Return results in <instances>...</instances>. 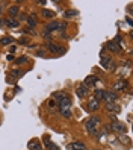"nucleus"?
<instances>
[{
    "label": "nucleus",
    "instance_id": "bb28decb",
    "mask_svg": "<svg viewBox=\"0 0 133 150\" xmlns=\"http://www.w3.org/2000/svg\"><path fill=\"white\" fill-rule=\"evenodd\" d=\"M55 105H56L55 100H49V108H55Z\"/></svg>",
    "mask_w": 133,
    "mask_h": 150
},
{
    "label": "nucleus",
    "instance_id": "4be33fe9",
    "mask_svg": "<svg viewBox=\"0 0 133 150\" xmlns=\"http://www.w3.org/2000/svg\"><path fill=\"white\" fill-rule=\"evenodd\" d=\"M46 146H47V149H49V150H59V149H58V146L53 144L49 138H46Z\"/></svg>",
    "mask_w": 133,
    "mask_h": 150
},
{
    "label": "nucleus",
    "instance_id": "f03ea898",
    "mask_svg": "<svg viewBox=\"0 0 133 150\" xmlns=\"http://www.w3.org/2000/svg\"><path fill=\"white\" fill-rule=\"evenodd\" d=\"M70 108H71V97L70 96H67L65 99L59 100V109L61 111H68Z\"/></svg>",
    "mask_w": 133,
    "mask_h": 150
},
{
    "label": "nucleus",
    "instance_id": "6e6552de",
    "mask_svg": "<svg viewBox=\"0 0 133 150\" xmlns=\"http://www.w3.org/2000/svg\"><path fill=\"white\" fill-rule=\"evenodd\" d=\"M97 81H99V77L94 76V74H91V76H88V77L85 79L83 85H85V86H91V85H95V83H97Z\"/></svg>",
    "mask_w": 133,
    "mask_h": 150
},
{
    "label": "nucleus",
    "instance_id": "6ab92c4d",
    "mask_svg": "<svg viewBox=\"0 0 133 150\" xmlns=\"http://www.w3.org/2000/svg\"><path fill=\"white\" fill-rule=\"evenodd\" d=\"M55 12L53 11H49V9H44L42 11V17H46V18H55Z\"/></svg>",
    "mask_w": 133,
    "mask_h": 150
},
{
    "label": "nucleus",
    "instance_id": "423d86ee",
    "mask_svg": "<svg viewBox=\"0 0 133 150\" xmlns=\"http://www.w3.org/2000/svg\"><path fill=\"white\" fill-rule=\"evenodd\" d=\"M47 47H49V50H51V52H53V53H58V55L65 53V49H64V47H61V46H56V44L49 42V44H47Z\"/></svg>",
    "mask_w": 133,
    "mask_h": 150
},
{
    "label": "nucleus",
    "instance_id": "2eb2a0df",
    "mask_svg": "<svg viewBox=\"0 0 133 150\" xmlns=\"http://www.w3.org/2000/svg\"><path fill=\"white\" fill-rule=\"evenodd\" d=\"M18 11H20V8L17 6V5L11 6V8H9V18H12V17H14V18H15V15L18 14Z\"/></svg>",
    "mask_w": 133,
    "mask_h": 150
},
{
    "label": "nucleus",
    "instance_id": "dca6fc26",
    "mask_svg": "<svg viewBox=\"0 0 133 150\" xmlns=\"http://www.w3.org/2000/svg\"><path fill=\"white\" fill-rule=\"evenodd\" d=\"M106 108H108V111H110V112H120V106H117L115 103H108Z\"/></svg>",
    "mask_w": 133,
    "mask_h": 150
},
{
    "label": "nucleus",
    "instance_id": "20e7f679",
    "mask_svg": "<svg viewBox=\"0 0 133 150\" xmlns=\"http://www.w3.org/2000/svg\"><path fill=\"white\" fill-rule=\"evenodd\" d=\"M117 99H118V96L113 91H104V94H103V100H106L108 103H113Z\"/></svg>",
    "mask_w": 133,
    "mask_h": 150
},
{
    "label": "nucleus",
    "instance_id": "a211bd4d",
    "mask_svg": "<svg viewBox=\"0 0 133 150\" xmlns=\"http://www.w3.org/2000/svg\"><path fill=\"white\" fill-rule=\"evenodd\" d=\"M103 94H104V90H97V91H95V99H94V100H97V102L100 103V102L103 100Z\"/></svg>",
    "mask_w": 133,
    "mask_h": 150
},
{
    "label": "nucleus",
    "instance_id": "0eeeda50",
    "mask_svg": "<svg viewBox=\"0 0 133 150\" xmlns=\"http://www.w3.org/2000/svg\"><path fill=\"white\" fill-rule=\"evenodd\" d=\"M127 88V81L126 79H120V81L113 85V91H124Z\"/></svg>",
    "mask_w": 133,
    "mask_h": 150
},
{
    "label": "nucleus",
    "instance_id": "412c9836",
    "mask_svg": "<svg viewBox=\"0 0 133 150\" xmlns=\"http://www.w3.org/2000/svg\"><path fill=\"white\" fill-rule=\"evenodd\" d=\"M79 12L77 11H74V9H70V11H65L64 12V17H65V18H70V17H76Z\"/></svg>",
    "mask_w": 133,
    "mask_h": 150
},
{
    "label": "nucleus",
    "instance_id": "b1692460",
    "mask_svg": "<svg viewBox=\"0 0 133 150\" xmlns=\"http://www.w3.org/2000/svg\"><path fill=\"white\" fill-rule=\"evenodd\" d=\"M67 96H68L67 93H55V97H56V99H59V100L61 99H65Z\"/></svg>",
    "mask_w": 133,
    "mask_h": 150
},
{
    "label": "nucleus",
    "instance_id": "f3484780",
    "mask_svg": "<svg viewBox=\"0 0 133 150\" xmlns=\"http://www.w3.org/2000/svg\"><path fill=\"white\" fill-rule=\"evenodd\" d=\"M11 42H14V38H11V37H3L2 40H0V44H2V46H9Z\"/></svg>",
    "mask_w": 133,
    "mask_h": 150
},
{
    "label": "nucleus",
    "instance_id": "9d476101",
    "mask_svg": "<svg viewBox=\"0 0 133 150\" xmlns=\"http://www.w3.org/2000/svg\"><path fill=\"white\" fill-rule=\"evenodd\" d=\"M77 96L80 97V99H83V97H86V96H88V86H85V85L82 83L80 86L77 88Z\"/></svg>",
    "mask_w": 133,
    "mask_h": 150
},
{
    "label": "nucleus",
    "instance_id": "f257e3e1",
    "mask_svg": "<svg viewBox=\"0 0 133 150\" xmlns=\"http://www.w3.org/2000/svg\"><path fill=\"white\" fill-rule=\"evenodd\" d=\"M99 125H100V120L97 118V117H91L89 120H86L85 127H86V130L89 132V134H95V130H97V127H99Z\"/></svg>",
    "mask_w": 133,
    "mask_h": 150
},
{
    "label": "nucleus",
    "instance_id": "cd10ccee",
    "mask_svg": "<svg viewBox=\"0 0 133 150\" xmlns=\"http://www.w3.org/2000/svg\"><path fill=\"white\" fill-rule=\"evenodd\" d=\"M26 59H27V58H26V56H24V58H20V59H17V64H21V62H24Z\"/></svg>",
    "mask_w": 133,
    "mask_h": 150
},
{
    "label": "nucleus",
    "instance_id": "7c9ffc66",
    "mask_svg": "<svg viewBox=\"0 0 133 150\" xmlns=\"http://www.w3.org/2000/svg\"><path fill=\"white\" fill-rule=\"evenodd\" d=\"M3 24H5V23H3V21H0V28H2V26H3Z\"/></svg>",
    "mask_w": 133,
    "mask_h": 150
},
{
    "label": "nucleus",
    "instance_id": "c756f323",
    "mask_svg": "<svg viewBox=\"0 0 133 150\" xmlns=\"http://www.w3.org/2000/svg\"><path fill=\"white\" fill-rule=\"evenodd\" d=\"M2 14H3V6L0 5V15H2Z\"/></svg>",
    "mask_w": 133,
    "mask_h": 150
},
{
    "label": "nucleus",
    "instance_id": "ddd939ff",
    "mask_svg": "<svg viewBox=\"0 0 133 150\" xmlns=\"http://www.w3.org/2000/svg\"><path fill=\"white\" fill-rule=\"evenodd\" d=\"M85 144L83 143H73L68 146V150H85Z\"/></svg>",
    "mask_w": 133,
    "mask_h": 150
},
{
    "label": "nucleus",
    "instance_id": "c85d7f7f",
    "mask_svg": "<svg viewBox=\"0 0 133 150\" xmlns=\"http://www.w3.org/2000/svg\"><path fill=\"white\" fill-rule=\"evenodd\" d=\"M20 20H26V15L24 14H20Z\"/></svg>",
    "mask_w": 133,
    "mask_h": 150
},
{
    "label": "nucleus",
    "instance_id": "4468645a",
    "mask_svg": "<svg viewBox=\"0 0 133 150\" xmlns=\"http://www.w3.org/2000/svg\"><path fill=\"white\" fill-rule=\"evenodd\" d=\"M58 29H59V23H58V21H51V23H49V24L46 26V30H47V32L58 30Z\"/></svg>",
    "mask_w": 133,
    "mask_h": 150
},
{
    "label": "nucleus",
    "instance_id": "f8f14e48",
    "mask_svg": "<svg viewBox=\"0 0 133 150\" xmlns=\"http://www.w3.org/2000/svg\"><path fill=\"white\" fill-rule=\"evenodd\" d=\"M99 108H100V103L97 102V100H94V99H92L89 103H88V109H89L91 112H95V111L99 109Z\"/></svg>",
    "mask_w": 133,
    "mask_h": 150
},
{
    "label": "nucleus",
    "instance_id": "5701e85b",
    "mask_svg": "<svg viewBox=\"0 0 133 150\" xmlns=\"http://www.w3.org/2000/svg\"><path fill=\"white\" fill-rule=\"evenodd\" d=\"M27 23L32 26V28H33L35 24H37V20H35V14H32V15L29 17V18H27Z\"/></svg>",
    "mask_w": 133,
    "mask_h": 150
},
{
    "label": "nucleus",
    "instance_id": "aec40b11",
    "mask_svg": "<svg viewBox=\"0 0 133 150\" xmlns=\"http://www.w3.org/2000/svg\"><path fill=\"white\" fill-rule=\"evenodd\" d=\"M6 24L9 28H17L18 26V20H14V18H6Z\"/></svg>",
    "mask_w": 133,
    "mask_h": 150
},
{
    "label": "nucleus",
    "instance_id": "393cba45",
    "mask_svg": "<svg viewBox=\"0 0 133 150\" xmlns=\"http://www.w3.org/2000/svg\"><path fill=\"white\" fill-rule=\"evenodd\" d=\"M67 29V23H59V29L58 30H65Z\"/></svg>",
    "mask_w": 133,
    "mask_h": 150
},
{
    "label": "nucleus",
    "instance_id": "1a4fd4ad",
    "mask_svg": "<svg viewBox=\"0 0 133 150\" xmlns=\"http://www.w3.org/2000/svg\"><path fill=\"white\" fill-rule=\"evenodd\" d=\"M30 150H42V146L39 144V141L38 139H32L29 141V146H27Z\"/></svg>",
    "mask_w": 133,
    "mask_h": 150
},
{
    "label": "nucleus",
    "instance_id": "9b49d317",
    "mask_svg": "<svg viewBox=\"0 0 133 150\" xmlns=\"http://www.w3.org/2000/svg\"><path fill=\"white\" fill-rule=\"evenodd\" d=\"M108 49H109L110 52H117V53H120V52L122 50L115 41H109V42H108Z\"/></svg>",
    "mask_w": 133,
    "mask_h": 150
},
{
    "label": "nucleus",
    "instance_id": "a878e982",
    "mask_svg": "<svg viewBox=\"0 0 133 150\" xmlns=\"http://www.w3.org/2000/svg\"><path fill=\"white\" fill-rule=\"evenodd\" d=\"M11 74H12V76H14V77H18V76H20V74H21V71H18V70H15V71H12V73H11Z\"/></svg>",
    "mask_w": 133,
    "mask_h": 150
},
{
    "label": "nucleus",
    "instance_id": "7ed1b4c3",
    "mask_svg": "<svg viewBox=\"0 0 133 150\" xmlns=\"http://www.w3.org/2000/svg\"><path fill=\"white\" fill-rule=\"evenodd\" d=\"M109 127H110V130H117V132H121V134H124V132H127V127L124 126L122 123H120V121H113Z\"/></svg>",
    "mask_w": 133,
    "mask_h": 150
},
{
    "label": "nucleus",
    "instance_id": "39448f33",
    "mask_svg": "<svg viewBox=\"0 0 133 150\" xmlns=\"http://www.w3.org/2000/svg\"><path fill=\"white\" fill-rule=\"evenodd\" d=\"M101 67H103L104 70H113L115 64H113V61H112L110 58L103 56V58H101Z\"/></svg>",
    "mask_w": 133,
    "mask_h": 150
}]
</instances>
